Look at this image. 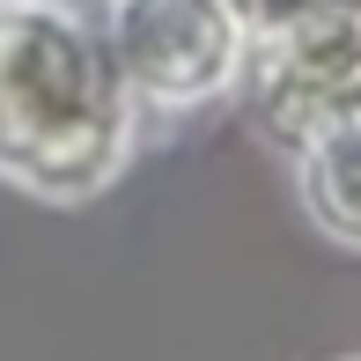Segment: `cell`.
Instances as JSON below:
<instances>
[{
  "label": "cell",
  "mask_w": 361,
  "mask_h": 361,
  "mask_svg": "<svg viewBox=\"0 0 361 361\" xmlns=\"http://www.w3.org/2000/svg\"><path fill=\"white\" fill-rule=\"evenodd\" d=\"M111 52L126 67L133 104H207L251 52V23L236 0H118Z\"/></svg>",
  "instance_id": "obj_2"
},
{
  "label": "cell",
  "mask_w": 361,
  "mask_h": 361,
  "mask_svg": "<svg viewBox=\"0 0 361 361\" xmlns=\"http://www.w3.org/2000/svg\"><path fill=\"white\" fill-rule=\"evenodd\" d=\"M302 147H310V207L361 243V126H332Z\"/></svg>",
  "instance_id": "obj_4"
},
{
  "label": "cell",
  "mask_w": 361,
  "mask_h": 361,
  "mask_svg": "<svg viewBox=\"0 0 361 361\" xmlns=\"http://www.w3.org/2000/svg\"><path fill=\"white\" fill-rule=\"evenodd\" d=\"M266 118L288 140H317L332 126H361V0L302 8L251 37Z\"/></svg>",
  "instance_id": "obj_3"
},
{
  "label": "cell",
  "mask_w": 361,
  "mask_h": 361,
  "mask_svg": "<svg viewBox=\"0 0 361 361\" xmlns=\"http://www.w3.org/2000/svg\"><path fill=\"white\" fill-rule=\"evenodd\" d=\"M133 140V89L111 30L74 0H0V177L37 200H89Z\"/></svg>",
  "instance_id": "obj_1"
}]
</instances>
